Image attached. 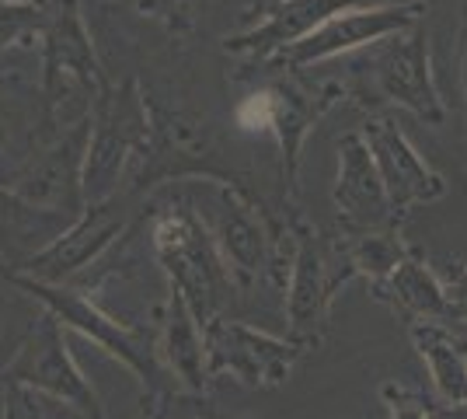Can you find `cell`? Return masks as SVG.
Wrapping results in <instances>:
<instances>
[{
    "mask_svg": "<svg viewBox=\"0 0 467 419\" xmlns=\"http://www.w3.org/2000/svg\"><path fill=\"white\" fill-rule=\"evenodd\" d=\"M7 381L49 392V395H57V399L70 402V405H78L84 413H91V416L101 413L95 392L88 388V381L80 378L78 363L67 353V342H63V329H59L57 315H46L32 329V336L25 340L15 363L7 367Z\"/></svg>",
    "mask_w": 467,
    "mask_h": 419,
    "instance_id": "1",
    "label": "cell"
},
{
    "mask_svg": "<svg viewBox=\"0 0 467 419\" xmlns=\"http://www.w3.org/2000/svg\"><path fill=\"white\" fill-rule=\"evenodd\" d=\"M273 120H275L273 95H252L248 101H241V109H237V122L244 130H269Z\"/></svg>",
    "mask_w": 467,
    "mask_h": 419,
    "instance_id": "2",
    "label": "cell"
}]
</instances>
